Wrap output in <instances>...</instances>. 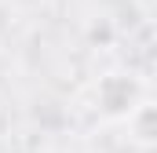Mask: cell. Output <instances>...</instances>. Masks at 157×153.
Listing matches in <instances>:
<instances>
[{"label": "cell", "instance_id": "cell-2", "mask_svg": "<svg viewBox=\"0 0 157 153\" xmlns=\"http://www.w3.org/2000/svg\"><path fill=\"white\" fill-rule=\"evenodd\" d=\"M124 124H128V135H132L135 146L157 150V99H146Z\"/></svg>", "mask_w": 157, "mask_h": 153}, {"label": "cell", "instance_id": "cell-1", "mask_svg": "<svg viewBox=\"0 0 157 153\" xmlns=\"http://www.w3.org/2000/svg\"><path fill=\"white\" fill-rule=\"evenodd\" d=\"M146 102V84L128 69H110L95 84V106L106 120H128Z\"/></svg>", "mask_w": 157, "mask_h": 153}]
</instances>
